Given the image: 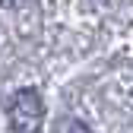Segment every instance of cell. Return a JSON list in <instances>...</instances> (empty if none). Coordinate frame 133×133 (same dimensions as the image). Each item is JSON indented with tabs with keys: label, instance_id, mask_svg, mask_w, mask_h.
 <instances>
[{
	"label": "cell",
	"instance_id": "cell-1",
	"mask_svg": "<svg viewBox=\"0 0 133 133\" xmlns=\"http://www.w3.org/2000/svg\"><path fill=\"white\" fill-rule=\"evenodd\" d=\"M6 121L16 133H38L44 121V105L35 89H22L6 102Z\"/></svg>",
	"mask_w": 133,
	"mask_h": 133
},
{
	"label": "cell",
	"instance_id": "cell-2",
	"mask_svg": "<svg viewBox=\"0 0 133 133\" xmlns=\"http://www.w3.org/2000/svg\"><path fill=\"white\" fill-rule=\"evenodd\" d=\"M54 133H89V127L79 124V121H73V117H60L57 127H54Z\"/></svg>",
	"mask_w": 133,
	"mask_h": 133
},
{
	"label": "cell",
	"instance_id": "cell-3",
	"mask_svg": "<svg viewBox=\"0 0 133 133\" xmlns=\"http://www.w3.org/2000/svg\"><path fill=\"white\" fill-rule=\"evenodd\" d=\"M0 3H3V6H10V10H13V6H19V3H22V0H0Z\"/></svg>",
	"mask_w": 133,
	"mask_h": 133
}]
</instances>
